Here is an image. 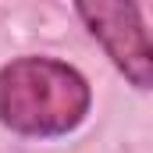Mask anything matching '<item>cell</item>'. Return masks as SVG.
<instances>
[{
    "instance_id": "6da1fadb",
    "label": "cell",
    "mask_w": 153,
    "mask_h": 153,
    "mask_svg": "<svg viewBox=\"0 0 153 153\" xmlns=\"http://www.w3.org/2000/svg\"><path fill=\"white\" fill-rule=\"evenodd\" d=\"M93 107L85 75L57 57H14L0 68V125L14 135L57 139L75 132Z\"/></svg>"
},
{
    "instance_id": "7a4b0ae2",
    "label": "cell",
    "mask_w": 153,
    "mask_h": 153,
    "mask_svg": "<svg viewBox=\"0 0 153 153\" xmlns=\"http://www.w3.org/2000/svg\"><path fill=\"white\" fill-rule=\"evenodd\" d=\"M75 14L85 22L89 36L107 50L117 71L135 89H150L153 43H150V29L143 22V7L125 4V0H82V4H75Z\"/></svg>"
}]
</instances>
